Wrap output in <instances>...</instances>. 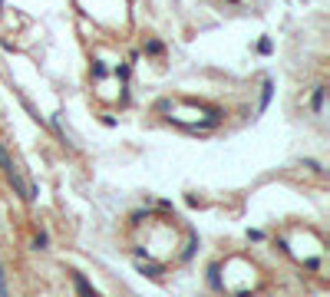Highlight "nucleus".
<instances>
[{
    "instance_id": "nucleus-4",
    "label": "nucleus",
    "mask_w": 330,
    "mask_h": 297,
    "mask_svg": "<svg viewBox=\"0 0 330 297\" xmlns=\"http://www.w3.org/2000/svg\"><path fill=\"white\" fill-rule=\"evenodd\" d=\"M320 103H324V89H317V93H314V109H320Z\"/></svg>"
},
{
    "instance_id": "nucleus-3",
    "label": "nucleus",
    "mask_w": 330,
    "mask_h": 297,
    "mask_svg": "<svg viewBox=\"0 0 330 297\" xmlns=\"http://www.w3.org/2000/svg\"><path fill=\"white\" fill-rule=\"evenodd\" d=\"M0 297H10V287H7V271L0 267Z\"/></svg>"
},
{
    "instance_id": "nucleus-1",
    "label": "nucleus",
    "mask_w": 330,
    "mask_h": 297,
    "mask_svg": "<svg viewBox=\"0 0 330 297\" xmlns=\"http://www.w3.org/2000/svg\"><path fill=\"white\" fill-rule=\"evenodd\" d=\"M0 168H4L7 182L13 185V192H17L20 198H23V202H33V198H37V192H33V185L23 179V172H20V168L13 165V159L7 155V148H4V145H0Z\"/></svg>"
},
{
    "instance_id": "nucleus-2",
    "label": "nucleus",
    "mask_w": 330,
    "mask_h": 297,
    "mask_svg": "<svg viewBox=\"0 0 330 297\" xmlns=\"http://www.w3.org/2000/svg\"><path fill=\"white\" fill-rule=\"evenodd\" d=\"M73 284H76V291H80V297H96V291H89V284H86V281L80 278V274H76V278H73Z\"/></svg>"
}]
</instances>
